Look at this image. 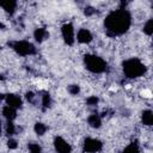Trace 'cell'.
Segmentation results:
<instances>
[{
  "mask_svg": "<svg viewBox=\"0 0 153 153\" xmlns=\"http://www.w3.org/2000/svg\"><path fill=\"white\" fill-rule=\"evenodd\" d=\"M143 32L147 35V36H151L153 33V20L152 19H148L146 22V24L143 25Z\"/></svg>",
  "mask_w": 153,
  "mask_h": 153,
  "instance_id": "obj_18",
  "label": "cell"
},
{
  "mask_svg": "<svg viewBox=\"0 0 153 153\" xmlns=\"http://www.w3.org/2000/svg\"><path fill=\"white\" fill-rule=\"evenodd\" d=\"M0 134H1V120H0Z\"/></svg>",
  "mask_w": 153,
  "mask_h": 153,
  "instance_id": "obj_28",
  "label": "cell"
},
{
  "mask_svg": "<svg viewBox=\"0 0 153 153\" xmlns=\"http://www.w3.org/2000/svg\"><path fill=\"white\" fill-rule=\"evenodd\" d=\"M92 39H93V36H92L91 31L87 30V29H80V30L76 32V41H78L79 43L87 44V43H90Z\"/></svg>",
  "mask_w": 153,
  "mask_h": 153,
  "instance_id": "obj_9",
  "label": "cell"
},
{
  "mask_svg": "<svg viewBox=\"0 0 153 153\" xmlns=\"http://www.w3.org/2000/svg\"><path fill=\"white\" fill-rule=\"evenodd\" d=\"M131 25V16L128 10L118 8L111 11L104 19V27L106 35L110 37L121 36L129 30Z\"/></svg>",
  "mask_w": 153,
  "mask_h": 153,
  "instance_id": "obj_1",
  "label": "cell"
},
{
  "mask_svg": "<svg viewBox=\"0 0 153 153\" xmlns=\"http://www.w3.org/2000/svg\"><path fill=\"white\" fill-rule=\"evenodd\" d=\"M5 99V94H2V93H0V103L2 102Z\"/></svg>",
  "mask_w": 153,
  "mask_h": 153,
  "instance_id": "obj_26",
  "label": "cell"
},
{
  "mask_svg": "<svg viewBox=\"0 0 153 153\" xmlns=\"http://www.w3.org/2000/svg\"><path fill=\"white\" fill-rule=\"evenodd\" d=\"M84 65L86 69H88L91 73L94 74H100L106 72L108 69V63L104 59H102L98 55L94 54H87L84 56Z\"/></svg>",
  "mask_w": 153,
  "mask_h": 153,
  "instance_id": "obj_3",
  "label": "cell"
},
{
  "mask_svg": "<svg viewBox=\"0 0 153 153\" xmlns=\"http://www.w3.org/2000/svg\"><path fill=\"white\" fill-rule=\"evenodd\" d=\"M17 1L13 0H6V1H0V7L4 8V11L8 14H14V12L17 11Z\"/></svg>",
  "mask_w": 153,
  "mask_h": 153,
  "instance_id": "obj_10",
  "label": "cell"
},
{
  "mask_svg": "<svg viewBox=\"0 0 153 153\" xmlns=\"http://www.w3.org/2000/svg\"><path fill=\"white\" fill-rule=\"evenodd\" d=\"M27 148H29L30 153H42V147L36 142H30L27 145Z\"/></svg>",
  "mask_w": 153,
  "mask_h": 153,
  "instance_id": "obj_19",
  "label": "cell"
},
{
  "mask_svg": "<svg viewBox=\"0 0 153 153\" xmlns=\"http://www.w3.org/2000/svg\"><path fill=\"white\" fill-rule=\"evenodd\" d=\"M122 153H140V148H139L137 142H131V143H129V145L122 151Z\"/></svg>",
  "mask_w": 153,
  "mask_h": 153,
  "instance_id": "obj_17",
  "label": "cell"
},
{
  "mask_svg": "<svg viewBox=\"0 0 153 153\" xmlns=\"http://www.w3.org/2000/svg\"><path fill=\"white\" fill-rule=\"evenodd\" d=\"M4 100H5L6 105L12 106V108H14V109H17V110L23 106V100H22V98H20L19 96L14 94V93L5 94V99H4Z\"/></svg>",
  "mask_w": 153,
  "mask_h": 153,
  "instance_id": "obj_8",
  "label": "cell"
},
{
  "mask_svg": "<svg viewBox=\"0 0 153 153\" xmlns=\"http://www.w3.org/2000/svg\"><path fill=\"white\" fill-rule=\"evenodd\" d=\"M35 98H36V96H35L32 92H27V93H26V99H27L30 103H35Z\"/></svg>",
  "mask_w": 153,
  "mask_h": 153,
  "instance_id": "obj_25",
  "label": "cell"
},
{
  "mask_svg": "<svg viewBox=\"0 0 153 153\" xmlns=\"http://www.w3.org/2000/svg\"><path fill=\"white\" fill-rule=\"evenodd\" d=\"M41 104H42V106H43L44 110L45 109H49L51 106L53 100H51V97H50V94L48 92H44L42 94V97H41Z\"/></svg>",
  "mask_w": 153,
  "mask_h": 153,
  "instance_id": "obj_15",
  "label": "cell"
},
{
  "mask_svg": "<svg viewBox=\"0 0 153 153\" xmlns=\"http://www.w3.org/2000/svg\"><path fill=\"white\" fill-rule=\"evenodd\" d=\"M8 45L20 56H30L37 53L36 47L29 41H13L10 42Z\"/></svg>",
  "mask_w": 153,
  "mask_h": 153,
  "instance_id": "obj_4",
  "label": "cell"
},
{
  "mask_svg": "<svg viewBox=\"0 0 153 153\" xmlns=\"http://www.w3.org/2000/svg\"><path fill=\"white\" fill-rule=\"evenodd\" d=\"M67 90H68V92H69L72 96H76V94L80 92V86H79V85L73 84V85H69Z\"/></svg>",
  "mask_w": 153,
  "mask_h": 153,
  "instance_id": "obj_21",
  "label": "cell"
},
{
  "mask_svg": "<svg viewBox=\"0 0 153 153\" xmlns=\"http://www.w3.org/2000/svg\"><path fill=\"white\" fill-rule=\"evenodd\" d=\"M7 146H8V148H10V149H16V148L18 147V142H17L14 139L10 137V139H8V141H7Z\"/></svg>",
  "mask_w": 153,
  "mask_h": 153,
  "instance_id": "obj_23",
  "label": "cell"
},
{
  "mask_svg": "<svg viewBox=\"0 0 153 153\" xmlns=\"http://www.w3.org/2000/svg\"><path fill=\"white\" fill-rule=\"evenodd\" d=\"M54 147L57 153H71L72 146L61 136H56L54 139Z\"/></svg>",
  "mask_w": 153,
  "mask_h": 153,
  "instance_id": "obj_7",
  "label": "cell"
},
{
  "mask_svg": "<svg viewBox=\"0 0 153 153\" xmlns=\"http://www.w3.org/2000/svg\"><path fill=\"white\" fill-rule=\"evenodd\" d=\"M48 37H49V32L47 31V29H44V27H37V29H35V31H33V38H35L36 42L42 43Z\"/></svg>",
  "mask_w": 153,
  "mask_h": 153,
  "instance_id": "obj_11",
  "label": "cell"
},
{
  "mask_svg": "<svg viewBox=\"0 0 153 153\" xmlns=\"http://www.w3.org/2000/svg\"><path fill=\"white\" fill-rule=\"evenodd\" d=\"M122 68H123L124 75L127 78H130V79H135V78L142 76L147 72V67L137 57H131V59L126 60L123 62V65H122Z\"/></svg>",
  "mask_w": 153,
  "mask_h": 153,
  "instance_id": "obj_2",
  "label": "cell"
},
{
  "mask_svg": "<svg viewBox=\"0 0 153 153\" xmlns=\"http://www.w3.org/2000/svg\"><path fill=\"white\" fill-rule=\"evenodd\" d=\"M141 121L145 126H152L153 123V112L151 110H145L141 115Z\"/></svg>",
  "mask_w": 153,
  "mask_h": 153,
  "instance_id": "obj_14",
  "label": "cell"
},
{
  "mask_svg": "<svg viewBox=\"0 0 153 153\" xmlns=\"http://www.w3.org/2000/svg\"><path fill=\"white\" fill-rule=\"evenodd\" d=\"M6 134H7L10 137L16 134V127H14V124H13L12 122H10V121H7V124H6Z\"/></svg>",
  "mask_w": 153,
  "mask_h": 153,
  "instance_id": "obj_20",
  "label": "cell"
},
{
  "mask_svg": "<svg viewBox=\"0 0 153 153\" xmlns=\"http://www.w3.org/2000/svg\"><path fill=\"white\" fill-rule=\"evenodd\" d=\"M98 102H99V98H98L97 96H91V97H88V98L86 99V103H87V105H90V106L97 105Z\"/></svg>",
  "mask_w": 153,
  "mask_h": 153,
  "instance_id": "obj_22",
  "label": "cell"
},
{
  "mask_svg": "<svg viewBox=\"0 0 153 153\" xmlns=\"http://www.w3.org/2000/svg\"><path fill=\"white\" fill-rule=\"evenodd\" d=\"M2 29H5V24L2 22H0V30H2Z\"/></svg>",
  "mask_w": 153,
  "mask_h": 153,
  "instance_id": "obj_27",
  "label": "cell"
},
{
  "mask_svg": "<svg viewBox=\"0 0 153 153\" xmlns=\"http://www.w3.org/2000/svg\"><path fill=\"white\" fill-rule=\"evenodd\" d=\"M87 123L92 128H99L102 126V116H99L98 114H92V115L88 116Z\"/></svg>",
  "mask_w": 153,
  "mask_h": 153,
  "instance_id": "obj_13",
  "label": "cell"
},
{
  "mask_svg": "<svg viewBox=\"0 0 153 153\" xmlns=\"http://www.w3.org/2000/svg\"><path fill=\"white\" fill-rule=\"evenodd\" d=\"M2 116H4L7 121L12 122V121L17 117V109H14V108H12V106H8V105H5V106L2 108Z\"/></svg>",
  "mask_w": 153,
  "mask_h": 153,
  "instance_id": "obj_12",
  "label": "cell"
},
{
  "mask_svg": "<svg viewBox=\"0 0 153 153\" xmlns=\"http://www.w3.org/2000/svg\"><path fill=\"white\" fill-rule=\"evenodd\" d=\"M103 148V142L94 137H86L82 143L84 153H98Z\"/></svg>",
  "mask_w": 153,
  "mask_h": 153,
  "instance_id": "obj_5",
  "label": "cell"
},
{
  "mask_svg": "<svg viewBox=\"0 0 153 153\" xmlns=\"http://www.w3.org/2000/svg\"><path fill=\"white\" fill-rule=\"evenodd\" d=\"M33 129H35V133H36L37 135L42 136V135H44V134H45V131L48 130V126H47V124H44V123H42V122H37V123L35 124Z\"/></svg>",
  "mask_w": 153,
  "mask_h": 153,
  "instance_id": "obj_16",
  "label": "cell"
},
{
  "mask_svg": "<svg viewBox=\"0 0 153 153\" xmlns=\"http://www.w3.org/2000/svg\"><path fill=\"white\" fill-rule=\"evenodd\" d=\"M61 35L66 44L73 45L75 42V31L72 23H65L61 26Z\"/></svg>",
  "mask_w": 153,
  "mask_h": 153,
  "instance_id": "obj_6",
  "label": "cell"
},
{
  "mask_svg": "<svg viewBox=\"0 0 153 153\" xmlns=\"http://www.w3.org/2000/svg\"><path fill=\"white\" fill-rule=\"evenodd\" d=\"M94 13H96V10H94L93 7H91V6H87V7H85V10H84V14L87 16V17L93 16Z\"/></svg>",
  "mask_w": 153,
  "mask_h": 153,
  "instance_id": "obj_24",
  "label": "cell"
}]
</instances>
